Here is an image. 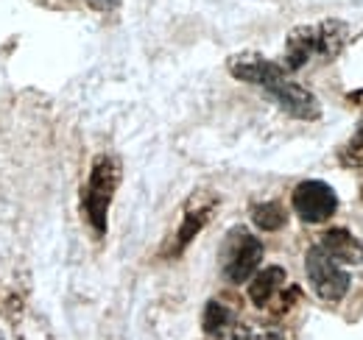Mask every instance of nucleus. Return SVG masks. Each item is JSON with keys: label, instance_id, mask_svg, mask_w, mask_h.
<instances>
[{"label": "nucleus", "instance_id": "20e7f679", "mask_svg": "<svg viewBox=\"0 0 363 340\" xmlns=\"http://www.w3.org/2000/svg\"><path fill=\"white\" fill-rule=\"evenodd\" d=\"M263 262V243L246 232V229H232L221 249V273L232 285H243L246 279L255 276L257 265Z\"/></svg>", "mask_w": 363, "mask_h": 340}, {"label": "nucleus", "instance_id": "423d86ee", "mask_svg": "<svg viewBox=\"0 0 363 340\" xmlns=\"http://www.w3.org/2000/svg\"><path fill=\"white\" fill-rule=\"evenodd\" d=\"M294 210L302 223H324L338 210V196L330 184L308 178L294 190Z\"/></svg>", "mask_w": 363, "mask_h": 340}, {"label": "nucleus", "instance_id": "0eeeda50", "mask_svg": "<svg viewBox=\"0 0 363 340\" xmlns=\"http://www.w3.org/2000/svg\"><path fill=\"white\" fill-rule=\"evenodd\" d=\"M249 298H252V304L260 307V310L274 307V304H277L279 312L288 310L291 301H285V268L269 265V268H263L260 273H255V279H252V285H249Z\"/></svg>", "mask_w": 363, "mask_h": 340}, {"label": "nucleus", "instance_id": "4468645a", "mask_svg": "<svg viewBox=\"0 0 363 340\" xmlns=\"http://www.w3.org/2000/svg\"><path fill=\"white\" fill-rule=\"evenodd\" d=\"M92 8H98V11H112V8H118L121 6V0H87Z\"/></svg>", "mask_w": 363, "mask_h": 340}, {"label": "nucleus", "instance_id": "39448f33", "mask_svg": "<svg viewBox=\"0 0 363 340\" xmlns=\"http://www.w3.org/2000/svg\"><path fill=\"white\" fill-rule=\"evenodd\" d=\"M305 271L313 293L324 301H338L350 290V273L341 268L338 259L327 254L321 246H313L305 256Z\"/></svg>", "mask_w": 363, "mask_h": 340}, {"label": "nucleus", "instance_id": "1a4fd4ad", "mask_svg": "<svg viewBox=\"0 0 363 340\" xmlns=\"http://www.w3.org/2000/svg\"><path fill=\"white\" fill-rule=\"evenodd\" d=\"M216 340H285L279 329L272 327H257V324H240V321H232L227 329H221Z\"/></svg>", "mask_w": 363, "mask_h": 340}, {"label": "nucleus", "instance_id": "f03ea898", "mask_svg": "<svg viewBox=\"0 0 363 340\" xmlns=\"http://www.w3.org/2000/svg\"><path fill=\"white\" fill-rule=\"evenodd\" d=\"M350 40V28L341 20H318L313 26H299L285 42V70H299L313 59H335Z\"/></svg>", "mask_w": 363, "mask_h": 340}, {"label": "nucleus", "instance_id": "2eb2a0df", "mask_svg": "<svg viewBox=\"0 0 363 340\" xmlns=\"http://www.w3.org/2000/svg\"><path fill=\"white\" fill-rule=\"evenodd\" d=\"M350 101H355V103H361V106H363V89L352 92V95H350Z\"/></svg>", "mask_w": 363, "mask_h": 340}, {"label": "nucleus", "instance_id": "f8f14e48", "mask_svg": "<svg viewBox=\"0 0 363 340\" xmlns=\"http://www.w3.org/2000/svg\"><path fill=\"white\" fill-rule=\"evenodd\" d=\"M232 321H235V315L229 312L224 304H218V301L207 304V310H204V329H207V335L216 338L221 329H227Z\"/></svg>", "mask_w": 363, "mask_h": 340}, {"label": "nucleus", "instance_id": "9d476101", "mask_svg": "<svg viewBox=\"0 0 363 340\" xmlns=\"http://www.w3.org/2000/svg\"><path fill=\"white\" fill-rule=\"evenodd\" d=\"M213 207H216V201H210L207 207H190V210H187V215H184V220H182V226H179V234H177V251H182V249L201 232L204 220L213 215Z\"/></svg>", "mask_w": 363, "mask_h": 340}, {"label": "nucleus", "instance_id": "ddd939ff", "mask_svg": "<svg viewBox=\"0 0 363 340\" xmlns=\"http://www.w3.org/2000/svg\"><path fill=\"white\" fill-rule=\"evenodd\" d=\"M341 162L347 168H363V123L350 137V142L341 148Z\"/></svg>", "mask_w": 363, "mask_h": 340}, {"label": "nucleus", "instance_id": "6e6552de", "mask_svg": "<svg viewBox=\"0 0 363 340\" xmlns=\"http://www.w3.org/2000/svg\"><path fill=\"white\" fill-rule=\"evenodd\" d=\"M327 254L338 262H347V265H355V262H363V240H358L352 232L347 229H330L321 243H318Z\"/></svg>", "mask_w": 363, "mask_h": 340}, {"label": "nucleus", "instance_id": "7ed1b4c3", "mask_svg": "<svg viewBox=\"0 0 363 340\" xmlns=\"http://www.w3.org/2000/svg\"><path fill=\"white\" fill-rule=\"evenodd\" d=\"M121 184V162L112 154H101L92 165L90 181L84 190V212L92 229L98 234L106 232V217H109V204L115 198V190Z\"/></svg>", "mask_w": 363, "mask_h": 340}, {"label": "nucleus", "instance_id": "f257e3e1", "mask_svg": "<svg viewBox=\"0 0 363 340\" xmlns=\"http://www.w3.org/2000/svg\"><path fill=\"white\" fill-rule=\"evenodd\" d=\"M229 73L246 84L260 86L274 103L288 112L291 118H299V120H316L321 115V106H318L316 95L308 92L305 86H299L296 81L288 79V70L277 62L269 59H260V56H240V59H232L229 62Z\"/></svg>", "mask_w": 363, "mask_h": 340}, {"label": "nucleus", "instance_id": "dca6fc26", "mask_svg": "<svg viewBox=\"0 0 363 340\" xmlns=\"http://www.w3.org/2000/svg\"><path fill=\"white\" fill-rule=\"evenodd\" d=\"M355 3H358V6H363V0H355Z\"/></svg>", "mask_w": 363, "mask_h": 340}, {"label": "nucleus", "instance_id": "9b49d317", "mask_svg": "<svg viewBox=\"0 0 363 340\" xmlns=\"http://www.w3.org/2000/svg\"><path fill=\"white\" fill-rule=\"evenodd\" d=\"M252 220L255 226H260L263 232H277L288 223V212L279 201H263L257 207H252Z\"/></svg>", "mask_w": 363, "mask_h": 340}]
</instances>
